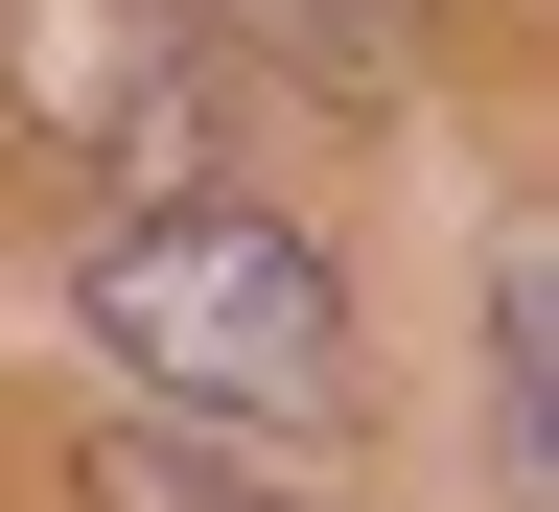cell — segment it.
<instances>
[{
  "mask_svg": "<svg viewBox=\"0 0 559 512\" xmlns=\"http://www.w3.org/2000/svg\"><path fill=\"white\" fill-rule=\"evenodd\" d=\"M94 512H304V489H257L210 443H94Z\"/></svg>",
  "mask_w": 559,
  "mask_h": 512,
  "instance_id": "cell-5",
  "label": "cell"
},
{
  "mask_svg": "<svg viewBox=\"0 0 559 512\" xmlns=\"http://www.w3.org/2000/svg\"><path fill=\"white\" fill-rule=\"evenodd\" d=\"M70 303H94V349L117 373H164V396H210V419H349V303H326V257L280 234V210H234V187H117L94 210V257H70Z\"/></svg>",
  "mask_w": 559,
  "mask_h": 512,
  "instance_id": "cell-1",
  "label": "cell"
},
{
  "mask_svg": "<svg viewBox=\"0 0 559 512\" xmlns=\"http://www.w3.org/2000/svg\"><path fill=\"white\" fill-rule=\"evenodd\" d=\"M489 396H513V466L559 443V257L513 234V257H489Z\"/></svg>",
  "mask_w": 559,
  "mask_h": 512,
  "instance_id": "cell-4",
  "label": "cell"
},
{
  "mask_svg": "<svg viewBox=\"0 0 559 512\" xmlns=\"http://www.w3.org/2000/svg\"><path fill=\"white\" fill-rule=\"evenodd\" d=\"M0 117L94 187H187L210 164V24L187 0H0Z\"/></svg>",
  "mask_w": 559,
  "mask_h": 512,
  "instance_id": "cell-2",
  "label": "cell"
},
{
  "mask_svg": "<svg viewBox=\"0 0 559 512\" xmlns=\"http://www.w3.org/2000/svg\"><path fill=\"white\" fill-rule=\"evenodd\" d=\"M187 24H234L257 70H304V94H396L419 70V0H187Z\"/></svg>",
  "mask_w": 559,
  "mask_h": 512,
  "instance_id": "cell-3",
  "label": "cell"
}]
</instances>
